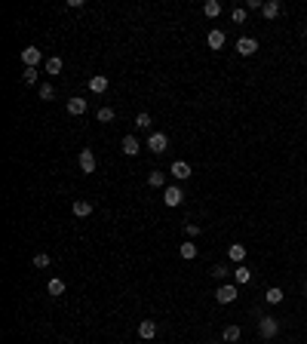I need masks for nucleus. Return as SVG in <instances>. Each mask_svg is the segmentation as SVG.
<instances>
[{
	"instance_id": "4be33fe9",
	"label": "nucleus",
	"mask_w": 307,
	"mask_h": 344,
	"mask_svg": "<svg viewBox=\"0 0 307 344\" xmlns=\"http://www.w3.org/2000/svg\"><path fill=\"white\" fill-rule=\"evenodd\" d=\"M203 12L209 15V19H218V15H221V3H218V0H206Z\"/></svg>"
},
{
	"instance_id": "9d476101",
	"label": "nucleus",
	"mask_w": 307,
	"mask_h": 344,
	"mask_svg": "<svg viewBox=\"0 0 307 344\" xmlns=\"http://www.w3.org/2000/svg\"><path fill=\"white\" fill-rule=\"evenodd\" d=\"M206 43H209V49H221V46L227 43L224 31H221V28H212V31H209V37H206Z\"/></svg>"
},
{
	"instance_id": "b1692460",
	"label": "nucleus",
	"mask_w": 307,
	"mask_h": 344,
	"mask_svg": "<svg viewBox=\"0 0 307 344\" xmlns=\"http://www.w3.org/2000/svg\"><path fill=\"white\" fill-rule=\"evenodd\" d=\"M46 74H62V59H59V56L46 59Z\"/></svg>"
},
{
	"instance_id": "72a5a7b5",
	"label": "nucleus",
	"mask_w": 307,
	"mask_h": 344,
	"mask_svg": "<svg viewBox=\"0 0 307 344\" xmlns=\"http://www.w3.org/2000/svg\"><path fill=\"white\" fill-rule=\"evenodd\" d=\"M304 37H307V25H304Z\"/></svg>"
},
{
	"instance_id": "2f4dec72",
	"label": "nucleus",
	"mask_w": 307,
	"mask_h": 344,
	"mask_svg": "<svg viewBox=\"0 0 307 344\" xmlns=\"http://www.w3.org/2000/svg\"><path fill=\"white\" fill-rule=\"evenodd\" d=\"M185 233H188V240H194V237H200V225H185Z\"/></svg>"
},
{
	"instance_id": "cd10ccee",
	"label": "nucleus",
	"mask_w": 307,
	"mask_h": 344,
	"mask_svg": "<svg viewBox=\"0 0 307 344\" xmlns=\"http://www.w3.org/2000/svg\"><path fill=\"white\" fill-rule=\"evenodd\" d=\"M40 99H43V102H52V99H56V89H52V83H43V86H40Z\"/></svg>"
},
{
	"instance_id": "6ab92c4d",
	"label": "nucleus",
	"mask_w": 307,
	"mask_h": 344,
	"mask_svg": "<svg viewBox=\"0 0 307 344\" xmlns=\"http://www.w3.org/2000/svg\"><path fill=\"white\" fill-rule=\"evenodd\" d=\"M283 295H286V292H283L280 286H270L267 292H264V301H267V304H280V301H283Z\"/></svg>"
},
{
	"instance_id": "2eb2a0df",
	"label": "nucleus",
	"mask_w": 307,
	"mask_h": 344,
	"mask_svg": "<svg viewBox=\"0 0 307 344\" xmlns=\"http://www.w3.org/2000/svg\"><path fill=\"white\" fill-rule=\"evenodd\" d=\"M252 280V270L246 267V264H237V267H233V283H237V286H246Z\"/></svg>"
},
{
	"instance_id": "1a4fd4ad",
	"label": "nucleus",
	"mask_w": 307,
	"mask_h": 344,
	"mask_svg": "<svg viewBox=\"0 0 307 344\" xmlns=\"http://www.w3.org/2000/svg\"><path fill=\"white\" fill-rule=\"evenodd\" d=\"M120 151H123L126 157H135V154L141 151V144H138V138H135V135H126V138L120 141Z\"/></svg>"
},
{
	"instance_id": "0eeeda50",
	"label": "nucleus",
	"mask_w": 307,
	"mask_h": 344,
	"mask_svg": "<svg viewBox=\"0 0 307 344\" xmlns=\"http://www.w3.org/2000/svg\"><path fill=\"white\" fill-rule=\"evenodd\" d=\"M237 52H240V56H255V52H258V40L255 37H240L237 40Z\"/></svg>"
},
{
	"instance_id": "a211bd4d",
	"label": "nucleus",
	"mask_w": 307,
	"mask_h": 344,
	"mask_svg": "<svg viewBox=\"0 0 307 344\" xmlns=\"http://www.w3.org/2000/svg\"><path fill=\"white\" fill-rule=\"evenodd\" d=\"M148 185H151V188H166V172H163V169H154V172L148 175Z\"/></svg>"
},
{
	"instance_id": "473e14b6",
	"label": "nucleus",
	"mask_w": 307,
	"mask_h": 344,
	"mask_svg": "<svg viewBox=\"0 0 307 344\" xmlns=\"http://www.w3.org/2000/svg\"><path fill=\"white\" fill-rule=\"evenodd\" d=\"M264 3H261V0H249V3H246V9H261Z\"/></svg>"
},
{
	"instance_id": "a878e982",
	"label": "nucleus",
	"mask_w": 307,
	"mask_h": 344,
	"mask_svg": "<svg viewBox=\"0 0 307 344\" xmlns=\"http://www.w3.org/2000/svg\"><path fill=\"white\" fill-rule=\"evenodd\" d=\"M96 120H99V123H111V120H114V108H99Z\"/></svg>"
},
{
	"instance_id": "6e6552de",
	"label": "nucleus",
	"mask_w": 307,
	"mask_h": 344,
	"mask_svg": "<svg viewBox=\"0 0 307 344\" xmlns=\"http://www.w3.org/2000/svg\"><path fill=\"white\" fill-rule=\"evenodd\" d=\"M169 172H172V178H178V182H188V178H191V166L185 160H175L169 166Z\"/></svg>"
},
{
	"instance_id": "f3484780",
	"label": "nucleus",
	"mask_w": 307,
	"mask_h": 344,
	"mask_svg": "<svg viewBox=\"0 0 307 344\" xmlns=\"http://www.w3.org/2000/svg\"><path fill=\"white\" fill-rule=\"evenodd\" d=\"M261 15H264L267 22H270V19H277V15H280V3H277V0H267V3L261 6Z\"/></svg>"
},
{
	"instance_id": "aec40b11",
	"label": "nucleus",
	"mask_w": 307,
	"mask_h": 344,
	"mask_svg": "<svg viewBox=\"0 0 307 344\" xmlns=\"http://www.w3.org/2000/svg\"><path fill=\"white\" fill-rule=\"evenodd\" d=\"M46 292H49L52 298H59V295H65V283H62L59 277H52V280H49V286H46Z\"/></svg>"
},
{
	"instance_id": "20e7f679",
	"label": "nucleus",
	"mask_w": 307,
	"mask_h": 344,
	"mask_svg": "<svg viewBox=\"0 0 307 344\" xmlns=\"http://www.w3.org/2000/svg\"><path fill=\"white\" fill-rule=\"evenodd\" d=\"M182 200H185V191L178 188V185H166V191H163V203H166V206H182Z\"/></svg>"
},
{
	"instance_id": "c85d7f7f",
	"label": "nucleus",
	"mask_w": 307,
	"mask_h": 344,
	"mask_svg": "<svg viewBox=\"0 0 307 344\" xmlns=\"http://www.w3.org/2000/svg\"><path fill=\"white\" fill-rule=\"evenodd\" d=\"M209 274H212V277H215V280H218V283H221V280H224V277H227V264H215V267H212V270H209Z\"/></svg>"
},
{
	"instance_id": "f03ea898",
	"label": "nucleus",
	"mask_w": 307,
	"mask_h": 344,
	"mask_svg": "<svg viewBox=\"0 0 307 344\" xmlns=\"http://www.w3.org/2000/svg\"><path fill=\"white\" fill-rule=\"evenodd\" d=\"M277 332H280V323H277V317H261V320H258V335H261L264 341L277 338Z\"/></svg>"
},
{
	"instance_id": "ddd939ff",
	"label": "nucleus",
	"mask_w": 307,
	"mask_h": 344,
	"mask_svg": "<svg viewBox=\"0 0 307 344\" xmlns=\"http://www.w3.org/2000/svg\"><path fill=\"white\" fill-rule=\"evenodd\" d=\"M154 335H157V323H154V320H141V323H138V338L151 341Z\"/></svg>"
},
{
	"instance_id": "dca6fc26",
	"label": "nucleus",
	"mask_w": 307,
	"mask_h": 344,
	"mask_svg": "<svg viewBox=\"0 0 307 344\" xmlns=\"http://www.w3.org/2000/svg\"><path fill=\"white\" fill-rule=\"evenodd\" d=\"M71 209H74L77 219H86V215H93V203H89V200H74V206H71Z\"/></svg>"
},
{
	"instance_id": "7c9ffc66",
	"label": "nucleus",
	"mask_w": 307,
	"mask_h": 344,
	"mask_svg": "<svg viewBox=\"0 0 307 344\" xmlns=\"http://www.w3.org/2000/svg\"><path fill=\"white\" fill-rule=\"evenodd\" d=\"M34 267H49V255H46V252H37V255H34Z\"/></svg>"
},
{
	"instance_id": "412c9836",
	"label": "nucleus",
	"mask_w": 307,
	"mask_h": 344,
	"mask_svg": "<svg viewBox=\"0 0 307 344\" xmlns=\"http://www.w3.org/2000/svg\"><path fill=\"white\" fill-rule=\"evenodd\" d=\"M178 252H182V258H185V261H194V258H197V246H194V240L182 243V246H178Z\"/></svg>"
},
{
	"instance_id": "393cba45",
	"label": "nucleus",
	"mask_w": 307,
	"mask_h": 344,
	"mask_svg": "<svg viewBox=\"0 0 307 344\" xmlns=\"http://www.w3.org/2000/svg\"><path fill=\"white\" fill-rule=\"evenodd\" d=\"M246 15H249V9H246V6H233V9H230V19L237 22V25H243V22H246Z\"/></svg>"
},
{
	"instance_id": "f257e3e1",
	"label": "nucleus",
	"mask_w": 307,
	"mask_h": 344,
	"mask_svg": "<svg viewBox=\"0 0 307 344\" xmlns=\"http://www.w3.org/2000/svg\"><path fill=\"white\" fill-rule=\"evenodd\" d=\"M237 295H240V286L237 283H221L218 289H215V301H218V304H230Z\"/></svg>"
},
{
	"instance_id": "bb28decb",
	"label": "nucleus",
	"mask_w": 307,
	"mask_h": 344,
	"mask_svg": "<svg viewBox=\"0 0 307 344\" xmlns=\"http://www.w3.org/2000/svg\"><path fill=\"white\" fill-rule=\"evenodd\" d=\"M37 74H40L37 68H25V71H22V80H25V83L31 86V83H37Z\"/></svg>"
},
{
	"instance_id": "4468645a",
	"label": "nucleus",
	"mask_w": 307,
	"mask_h": 344,
	"mask_svg": "<svg viewBox=\"0 0 307 344\" xmlns=\"http://www.w3.org/2000/svg\"><path fill=\"white\" fill-rule=\"evenodd\" d=\"M68 114H74V117H80V114H86V99H80V96H74V99H68Z\"/></svg>"
},
{
	"instance_id": "5701e85b",
	"label": "nucleus",
	"mask_w": 307,
	"mask_h": 344,
	"mask_svg": "<svg viewBox=\"0 0 307 344\" xmlns=\"http://www.w3.org/2000/svg\"><path fill=\"white\" fill-rule=\"evenodd\" d=\"M240 335H243L240 326H227V329H224V341H227V344H237V341H240Z\"/></svg>"
},
{
	"instance_id": "9b49d317",
	"label": "nucleus",
	"mask_w": 307,
	"mask_h": 344,
	"mask_svg": "<svg viewBox=\"0 0 307 344\" xmlns=\"http://www.w3.org/2000/svg\"><path fill=\"white\" fill-rule=\"evenodd\" d=\"M107 86H111V83H107V77H104V74H93V77H89V89H93L96 96L107 93Z\"/></svg>"
},
{
	"instance_id": "c756f323",
	"label": "nucleus",
	"mask_w": 307,
	"mask_h": 344,
	"mask_svg": "<svg viewBox=\"0 0 307 344\" xmlns=\"http://www.w3.org/2000/svg\"><path fill=\"white\" fill-rule=\"evenodd\" d=\"M135 126H138V129H148V126H151V114H148V111H141V114L135 117Z\"/></svg>"
},
{
	"instance_id": "f8f14e48",
	"label": "nucleus",
	"mask_w": 307,
	"mask_h": 344,
	"mask_svg": "<svg viewBox=\"0 0 307 344\" xmlns=\"http://www.w3.org/2000/svg\"><path fill=\"white\" fill-rule=\"evenodd\" d=\"M227 258H230L233 264H243V261H246V246H243V243L227 246Z\"/></svg>"
},
{
	"instance_id": "423d86ee",
	"label": "nucleus",
	"mask_w": 307,
	"mask_h": 344,
	"mask_svg": "<svg viewBox=\"0 0 307 344\" xmlns=\"http://www.w3.org/2000/svg\"><path fill=\"white\" fill-rule=\"evenodd\" d=\"M77 163H80V172H86V175H93V172H96V154L89 151V148H83V151H80Z\"/></svg>"
},
{
	"instance_id": "c9c22d12",
	"label": "nucleus",
	"mask_w": 307,
	"mask_h": 344,
	"mask_svg": "<svg viewBox=\"0 0 307 344\" xmlns=\"http://www.w3.org/2000/svg\"><path fill=\"white\" fill-rule=\"evenodd\" d=\"M304 289H307V283H304Z\"/></svg>"
},
{
	"instance_id": "7ed1b4c3",
	"label": "nucleus",
	"mask_w": 307,
	"mask_h": 344,
	"mask_svg": "<svg viewBox=\"0 0 307 344\" xmlns=\"http://www.w3.org/2000/svg\"><path fill=\"white\" fill-rule=\"evenodd\" d=\"M40 62H43V52H40L37 46H25V49H22V65H25V68H37Z\"/></svg>"
},
{
	"instance_id": "39448f33",
	"label": "nucleus",
	"mask_w": 307,
	"mask_h": 344,
	"mask_svg": "<svg viewBox=\"0 0 307 344\" xmlns=\"http://www.w3.org/2000/svg\"><path fill=\"white\" fill-rule=\"evenodd\" d=\"M169 148V138H166V132H151V138H148V151H154V154H163Z\"/></svg>"
},
{
	"instance_id": "f704fd0d",
	"label": "nucleus",
	"mask_w": 307,
	"mask_h": 344,
	"mask_svg": "<svg viewBox=\"0 0 307 344\" xmlns=\"http://www.w3.org/2000/svg\"><path fill=\"white\" fill-rule=\"evenodd\" d=\"M304 258H307V252H304Z\"/></svg>"
}]
</instances>
